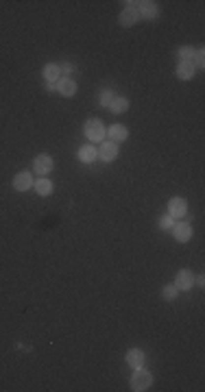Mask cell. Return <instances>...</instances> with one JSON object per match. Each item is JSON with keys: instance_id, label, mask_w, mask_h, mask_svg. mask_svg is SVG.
Listing matches in <instances>:
<instances>
[{"instance_id": "obj_21", "label": "cell", "mask_w": 205, "mask_h": 392, "mask_svg": "<svg viewBox=\"0 0 205 392\" xmlns=\"http://www.w3.org/2000/svg\"><path fill=\"white\" fill-rule=\"evenodd\" d=\"M114 98H116V94H114V89H103V92H101V98H98V103H101L103 107H109Z\"/></svg>"}, {"instance_id": "obj_5", "label": "cell", "mask_w": 205, "mask_h": 392, "mask_svg": "<svg viewBox=\"0 0 205 392\" xmlns=\"http://www.w3.org/2000/svg\"><path fill=\"white\" fill-rule=\"evenodd\" d=\"M192 285H194V273L192 270H188V268H183V270H179L177 273V279H175V288L179 290V292H186V290H192Z\"/></svg>"}, {"instance_id": "obj_6", "label": "cell", "mask_w": 205, "mask_h": 392, "mask_svg": "<svg viewBox=\"0 0 205 392\" xmlns=\"http://www.w3.org/2000/svg\"><path fill=\"white\" fill-rule=\"evenodd\" d=\"M138 13L140 18H146V20H153L159 16V4L153 2V0H142V2H138Z\"/></svg>"}, {"instance_id": "obj_9", "label": "cell", "mask_w": 205, "mask_h": 392, "mask_svg": "<svg viewBox=\"0 0 205 392\" xmlns=\"http://www.w3.org/2000/svg\"><path fill=\"white\" fill-rule=\"evenodd\" d=\"M98 157H101L105 164H112L114 159L118 157V144H114L112 140L103 142V144H101V148H98Z\"/></svg>"}, {"instance_id": "obj_15", "label": "cell", "mask_w": 205, "mask_h": 392, "mask_svg": "<svg viewBox=\"0 0 205 392\" xmlns=\"http://www.w3.org/2000/svg\"><path fill=\"white\" fill-rule=\"evenodd\" d=\"M44 79H46V83H57L59 79H61L59 63H46L44 65Z\"/></svg>"}, {"instance_id": "obj_23", "label": "cell", "mask_w": 205, "mask_h": 392, "mask_svg": "<svg viewBox=\"0 0 205 392\" xmlns=\"http://www.w3.org/2000/svg\"><path fill=\"white\" fill-rule=\"evenodd\" d=\"M194 68H203L205 65V55H203V50H197V55H194Z\"/></svg>"}, {"instance_id": "obj_16", "label": "cell", "mask_w": 205, "mask_h": 392, "mask_svg": "<svg viewBox=\"0 0 205 392\" xmlns=\"http://www.w3.org/2000/svg\"><path fill=\"white\" fill-rule=\"evenodd\" d=\"M33 185H35V192H37L39 196L53 194V181L51 179H37Z\"/></svg>"}, {"instance_id": "obj_2", "label": "cell", "mask_w": 205, "mask_h": 392, "mask_svg": "<svg viewBox=\"0 0 205 392\" xmlns=\"http://www.w3.org/2000/svg\"><path fill=\"white\" fill-rule=\"evenodd\" d=\"M105 124L101 122L98 118H89L86 122V135L88 140H92V142H105Z\"/></svg>"}, {"instance_id": "obj_12", "label": "cell", "mask_w": 205, "mask_h": 392, "mask_svg": "<svg viewBox=\"0 0 205 392\" xmlns=\"http://www.w3.org/2000/svg\"><path fill=\"white\" fill-rule=\"evenodd\" d=\"M107 138L112 140L114 144H120L129 138V129L124 127V124H112V127L107 129Z\"/></svg>"}, {"instance_id": "obj_3", "label": "cell", "mask_w": 205, "mask_h": 392, "mask_svg": "<svg viewBox=\"0 0 205 392\" xmlns=\"http://www.w3.org/2000/svg\"><path fill=\"white\" fill-rule=\"evenodd\" d=\"M33 168H35V172H37V174L46 177V174H51V172H53V168H55V159L51 157V155L42 153V155H37V157H35Z\"/></svg>"}, {"instance_id": "obj_14", "label": "cell", "mask_w": 205, "mask_h": 392, "mask_svg": "<svg viewBox=\"0 0 205 392\" xmlns=\"http://www.w3.org/2000/svg\"><path fill=\"white\" fill-rule=\"evenodd\" d=\"M194 72H197L194 63H181L179 61V65H177V79L179 81H192Z\"/></svg>"}, {"instance_id": "obj_1", "label": "cell", "mask_w": 205, "mask_h": 392, "mask_svg": "<svg viewBox=\"0 0 205 392\" xmlns=\"http://www.w3.org/2000/svg\"><path fill=\"white\" fill-rule=\"evenodd\" d=\"M151 384H153V375L148 373V370H144L142 366H138L131 375V390L144 392V390L151 388Z\"/></svg>"}, {"instance_id": "obj_18", "label": "cell", "mask_w": 205, "mask_h": 392, "mask_svg": "<svg viewBox=\"0 0 205 392\" xmlns=\"http://www.w3.org/2000/svg\"><path fill=\"white\" fill-rule=\"evenodd\" d=\"M194 55H197V48H192V46H181L177 50V57H179V61H181V63H192Z\"/></svg>"}, {"instance_id": "obj_11", "label": "cell", "mask_w": 205, "mask_h": 392, "mask_svg": "<svg viewBox=\"0 0 205 392\" xmlns=\"http://www.w3.org/2000/svg\"><path fill=\"white\" fill-rule=\"evenodd\" d=\"M35 179L31 172H20L13 177V190H18V192H29V190L33 188Z\"/></svg>"}, {"instance_id": "obj_8", "label": "cell", "mask_w": 205, "mask_h": 392, "mask_svg": "<svg viewBox=\"0 0 205 392\" xmlns=\"http://www.w3.org/2000/svg\"><path fill=\"white\" fill-rule=\"evenodd\" d=\"M118 22H120V27H124V28L133 27L136 22H140L138 9L136 7H124L122 11H120V16H118Z\"/></svg>"}, {"instance_id": "obj_7", "label": "cell", "mask_w": 205, "mask_h": 392, "mask_svg": "<svg viewBox=\"0 0 205 392\" xmlns=\"http://www.w3.org/2000/svg\"><path fill=\"white\" fill-rule=\"evenodd\" d=\"M55 87H57V92L61 94L63 98H72L74 94H77V81H74V79H70V77H61Z\"/></svg>"}, {"instance_id": "obj_10", "label": "cell", "mask_w": 205, "mask_h": 392, "mask_svg": "<svg viewBox=\"0 0 205 392\" xmlns=\"http://www.w3.org/2000/svg\"><path fill=\"white\" fill-rule=\"evenodd\" d=\"M173 235H175V240L177 242H181V244H186V242H190L192 240V227H190L188 223H177V224H173Z\"/></svg>"}, {"instance_id": "obj_25", "label": "cell", "mask_w": 205, "mask_h": 392, "mask_svg": "<svg viewBox=\"0 0 205 392\" xmlns=\"http://www.w3.org/2000/svg\"><path fill=\"white\" fill-rule=\"evenodd\" d=\"M194 285L203 288V285H205V277H203V275H197V277H194Z\"/></svg>"}, {"instance_id": "obj_24", "label": "cell", "mask_w": 205, "mask_h": 392, "mask_svg": "<svg viewBox=\"0 0 205 392\" xmlns=\"http://www.w3.org/2000/svg\"><path fill=\"white\" fill-rule=\"evenodd\" d=\"M59 70H61V74H70V72H74V63L63 61L61 65H59Z\"/></svg>"}, {"instance_id": "obj_17", "label": "cell", "mask_w": 205, "mask_h": 392, "mask_svg": "<svg viewBox=\"0 0 205 392\" xmlns=\"http://www.w3.org/2000/svg\"><path fill=\"white\" fill-rule=\"evenodd\" d=\"M127 364H131L133 368H138V366L144 364V353L140 349H129L127 351Z\"/></svg>"}, {"instance_id": "obj_4", "label": "cell", "mask_w": 205, "mask_h": 392, "mask_svg": "<svg viewBox=\"0 0 205 392\" xmlns=\"http://www.w3.org/2000/svg\"><path fill=\"white\" fill-rule=\"evenodd\" d=\"M186 214H188L186 198H181V196H173V198L168 200V216H173V218H183Z\"/></svg>"}, {"instance_id": "obj_13", "label": "cell", "mask_w": 205, "mask_h": 392, "mask_svg": "<svg viewBox=\"0 0 205 392\" xmlns=\"http://www.w3.org/2000/svg\"><path fill=\"white\" fill-rule=\"evenodd\" d=\"M79 162H83V164H92L94 159L98 157V148H94L92 144H86V146H81L79 148Z\"/></svg>"}, {"instance_id": "obj_22", "label": "cell", "mask_w": 205, "mask_h": 392, "mask_svg": "<svg viewBox=\"0 0 205 392\" xmlns=\"http://www.w3.org/2000/svg\"><path fill=\"white\" fill-rule=\"evenodd\" d=\"M173 224H175V218H173V216H164V218L162 220H159V227H162V229H166V231H171L173 229Z\"/></svg>"}, {"instance_id": "obj_20", "label": "cell", "mask_w": 205, "mask_h": 392, "mask_svg": "<svg viewBox=\"0 0 205 392\" xmlns=\"http://www.w3.org/2000/svg\"><path fill=\"white\" fill-rule=\"evenodd\" d=\"M177 294H179V290L175 288V283H168V285H164V290H162V296H164V301H177Z\"/></svg>"}, {"instance_id": "obj_19", "label": "cell", "mask_w": 205, "mask_h": 392, "mask_svg": "<svg viewBox=\"0 0 205 392\" xmlns=\"http://www.w3.org/2000/svg\"><path fill=\"white\" fill-rule=\"evenodd\" d=\"M109 109H112L114 113H124L129 109V98L124 96H116L112 100V105H109Z\"/></svg>"}]
</instances>
